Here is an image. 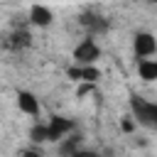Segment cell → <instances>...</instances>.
Here are the masks:
<instances>
[{"mask_svg": "<svg viewBox=\"0 0 157 157\" xmlns=\"http://www.w3.org/2000/svg\"><path fill=\"white\" fill-rule=\"evenodd\" d=\"M74 130V123L69 120V118H59V115H54L49 123H47V132H49V142H56V140H61L66 132H71Z\"/></svg>", "mask_w": 157, "mask_h": 157, "instance_id": "4", "label": "cell"}, {"mask_svg": "<svg viewBox=\"0 0 157 157\" xmlns=\"http://www.w3.org/2000/svg\"><path fill=\"white\" fill-rule=\"evenodd\" d=\"M29 32L27 29H17V32H12L10 34V42H7V47H12V49H20V47H27L29 44Z\"/></svg>", "mask_w": 157, "mask_h": 157, "instance_id": "10", "label": "cell"}, {"mask_svg": "<svg viewBox=\"0 0 157 157\" xmlns=\"http://www.w3.org/2000/svg\"><path fill=\"white\" fill-rule=\"evenodd\" d=\"M91 91H93V83H81L78 91H76V96L81 98V96H86V93H91Z\"/></svg>", "mask_w": 157, "mask_h": 157, "instance_id": "15", "label": "cell"}, {"mask_svg": "<svg viewBox=\"0 0 157 157\" xmlns=\"http://www.w3.org/2000/svg\"><path fill=\"white\" fill-rule=\"evenodd\" d=\"M101 56V47L86 37L83 42H78V47L74 49V59H76V66H93V61Z\"/></svg>", "mask_w": 157, "mask_h": 157, "instance_id": "2", "label": "cell"}, {"mask_svg": "<svg viewBox=\"0 0 157 157\" xmlns=\"http://www.w3.org/2000/svg\"><path fill=\"white\" fill-rule=\"evenodd\" d=\"M29 22L37 25V27H47L52 22V10L44 7V5H32L29 7Z\"/></svg>", "mask_w": 157, "mask_h": 157, "instance_id": "6", "label": "cell"}, {"mask_svg": "<svg viewBox=\"0 0 157 157\" xmlns=\"http://www.w3.org/2000/svg\"><path fill=\"white\" fill-rule=\"evenodd\" d=\"M132 52H135V56H140V61H142V59H147V56H152V54L157 52V39H155L150 32H137V34L132 37Z\"/></svg>", "mask_w": 157, "mask_h": 157, "instance_id": "3", "label": "cell"}, {"mask_svg": "<svg viewBox=\"0 0 157 157\" xmlns=\"http://www.w3.org/2000/svg\"><path fill=\"white\" fill-rule=\"evenodd\" d=\"M130 108H132V120L157 130V103H150L140 96H130Z\"/></svg>", "mask_w": 157, "mask_h": 157, "instance_id": "1", "label": "cell"}, {"mask_svg": "<svg viewBox=\"0 0 157 157\" xmlns=\"http://www.w3.org/2000/svg\"><path fill=\"white\" fill-rule=\"evenodd\" d=\"M29 137L34 142H49V132H47V125H34L29 130Z\"/></svg>", "mask_w": 157, "mask_h": 157, "instance_id": "12", "label": "cell"}, {"mask_svg": "<svg viewBox=\"0 0 157 157\" xmlns=\"http://www.w3.org/2000/svg\"><path fill=\"white\" fill-rule=\"evenodd\" d=\"M78 145H81V135H71L69 140H64V142L59 145V152H61L64 157H74V155L78 152Z\"/></svg>", "mask_w": 157, "mask_h": 157, "instance_id": "9", "label": "cell"}, {"mask_svg": "<svg viewBox=\"0 0 157 157\" xmlns=\"http://www.w3.org/2000/svg\"><path fill=\"white\" fill-rule=\"evenodd\" d=\"M74 157H101L98 152H93V150H78Z\"/></svg>", "mask_w": 157, "mask_h": 157, "instance_id": "16", "label": "cell"}, {"mask_svg": "<svg viewBox=\"0 0 157 157\" xmlns=\"http://www.w3.org/2000/svg\"><path fill=\"white\" fill-rule=\"evenodd\" d=\"M81 25H83V27H88L91 32H105V29H108V22H105L101 15H93V12L81 15Z\"/></svg>", "mask_w": 157, "mask_h": 157, "instance_id": "7", "label": "cell"}, {"mask_svg": "<svg viewBox=\"0 0 157 157\" xmlns=\"http://www.w3.org/2000/svg\"><path fill=\"white\" fill-rule=\"evenodd\" d=\"M120 128H123L125 132H132V130H135V120H132V115H125L123 123H120Z\"/></svg>", "mask_w": 157, "mask_h": 157, "instance_id": "13", "label": "cell"}, {"mask_svg": "<svg viewBox=\"0 0 157 157\" xmlns=\"http://www.w3.org/2000/svg\"><path fill=\"white\" fill-rule=\"evenodd\" d=\"M66 74H69V78L81 81V66H69V69H66Z\"/></svg>", "mask_w": 157, "mask_h": 157, "instance_id": "14", "label": "cell"}, {"mask_svg": "<svg viewBox=\"0 0 157 157\" xmlns=\"http://www.w3.org/2000/svg\"><path fill=\"white\" fill-rule=\"evenodd\" d=\"M20 157H42V155H39V152H34V150H25Z\"/></svg>", "mask_w": 157, "mask_h": 157, "instance_id": "17", "label": "cell"}, {"mask_svg": "<svg viewBox=\"0 0 157 157\" xmlns=\"http://www.w3.org/2000/svg\"><path fill=\"white\" fill-rule=\"evenodd\" d=\"M101 78V71L96 66H81V81L83 83H96Z\"/></svg>", "mask_w": 157, "mask_h": 157, "instance_id": "11", "label": "cell"}, {"mask_svg": "<svg viewBox=\"0 0 157 157\" xmlns=\"http://www.w3.org/2000/svg\"><path fill=\"white\" fill-rule=\"evenodd\" d=\"M137 74L142 81H157V59H142L137 64Z\"/></svg>", "mask_w": 157, "mask_h": 157, "instance_id": "8", "label": "cell"}, {"mask_svg": "<svg viewBox=\"0 0 157 157\" xmlns=\"http://www.w3.org/2000/svg\"><path fill=\"white\" fill-rule=\"evenodd\" d=\"M17 105H20V110L27 113V115H37V113H39V101H37V96L29 93V91H20V93H17Z\"/></svg>", "mask_w": 157, "mask_h": 157, "instance_id": "5", "label": "cell"}]
</instances>
